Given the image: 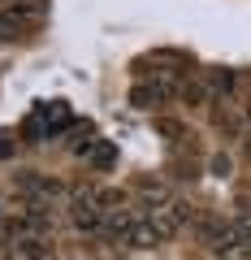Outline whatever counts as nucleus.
I'll list each match as a JSON object with an SVG mask.
<instances>
[{
  "label": "nucleus",
  "mask_w": 251,
  "mask_h": 260,
  "mask_svg": "<svg viewBox=\"0 0 251 260\" xmlns=\"http://www.w3.org/2000/svg\"><path fill=\"white\" fill-rule=\"evenodd\" d=\"M186 221H191V204H182V200H169L165 208H156V213H152V225L160 230V239H173Z\"/></svg>",
  "instance_id": "nucleus-1"
},
{
  "label": "nucleus",
  "mask_w": 251,
  "mask_h": 260,
  "mask_svg": "<svg viewBox=\"0 0 251 260\" xmlns=\"http://www.w3.org/2000/svg\"><path fill=\"white\" fill-rule=\"evenodd\" d=\"M139 221H143V217L130 213V208H113V213L100 217V234H104V239H121V243H126V239H130V230H134Z\"/></svg>",
  "instance_id": "nucleus-2"
},
{
  "label": "nucleus",
  "mask_w": 251,
  "mask_h": 260,
  "mask_svg": "<svg viewBox=\"0 0 251 260\" xmlns=\"http://www.w3.org/2000/svg\"><path fill=\"white\" fill-rule=\"evenodd\" d=\"M13 251H18V260H52L56 243L48 239V234H22V239L13 243Z\"/></svg>",
  "instance_id": "nucleus-3"
},
{
  "label": "nucleus",
  "mask_w": 251,
  "mask_h": 260,
  "mask_svg": "<svg viewBox=\"0 0 251 260\" xmlns=\"http://www.w3.org/2000/svg\"><path fill=\"white\" fill-rule=\"evenodd\" d=\"M208 87H212V95H221V100H230V95H238L242 91V78L234 74V70H212V74H208Z\"/></svg>",
  "instance_id": "nucleus-4"
},
{
  "label": "nucleus",
  "mask_w": 251,
  "mask_h": 260,
  "mask_svg": "<svg viewBox=\"0 0 251 260\" xmlns=\"http://www.w3.org/2000/svg\"><path fill=\"white\" fill-rule=\"evenodd\" d=\"M26 35H30V22H22L13 9L0 13V44H18V39H26Z\"/></svg>",
  "instance_id": "nucleus-5"
},
{
  "label": "nucleus",
  "mask_w": 251,
  "mask_h": 260,
  "mask_svg": "<svg viewBox=\"0 0 251 260\" xmlns=\"http://www.w3.org/2000/svg\"><path fill=\"white\" fill-rule=\"evenodd\" d=\"M208 95H212V87L199 83V78H182V83H177V100H182L186 109H199Z\"/></svg>",
  "instance_id": "nucleus-6"
},
{
  "label": "nucleus",
  "mask_w": 251,
  "mask_h": 260,
  "mask_svg": "<svg viewBox=\"0 0 251 260\" xmlns=\"http://www.w3.org/2000/svg\"><path fill=\"white\" fill-rule=\"evenodd\" d=\"M126 243H130V247H156V243H160V230H156L152 221H139V225L130 230V239H126Z\"/></svg>",
  "instance_id": "nucleus-7"
},
{
  "label": "nucleus",
  "mask_w": 251,
  "mask_h": 260,
  "mask_svg": "<svg viewBox=\"0 0 251 260\" xmlns=\"http://www.w3.org/2000/svg\"><path fill=\"white\" fill-rule=\"evenodd\" d=\"M87 160H91L95 169H109L113 160H117V148H113V143H91V148H87Z\"/></svg>",
  "instance_id": "nucleus-8"
},
{
  "label": "nucleus",
  "mask_w": 251,
  "mask_h": 260,
  "mask_svg": "<svg viewBox=\"0 0 251 260\" xmlns=\"http://www.w3.org/2000/svg\"><path fill=\"white\" fill-rule=\"evenodd\" d=\"M234 126H238L242 135H251V95H242V104H238V117H234Z\"/></svg>",
  "instance_id": "nucleus-9"
},
{
  "label": "nucleus",
  "mask_w": 251,
  "mask_h": 260,
  "mask_svg": "<svg viewBox=\"0 0 251 260\" xmlns=\"http://www.w3.org/2000/svg\"><path fill=\"white\" fill-rule=\"evenodd\" d=\"M217 260H242V251H238V247H234V251H221Z\"/></svg>",
  "instance_id": "nucleus-10"
}]
</instances>
